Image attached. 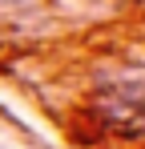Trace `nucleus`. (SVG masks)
Segmentation results:
<instances>
[{
    "label": "nucleus",
    "mask_w": 145,
    "mask_h": 149,
    "mask_svg": "<svg viewBox=\"0 0 145 149\" xmlns=\"http://www.w3.org/2000/svg\"><path fill=\"white\" fill-rule=\"evenodd\" d=\"M101 117L125 133L145 125V77H121L101 89Z\"/></svg>",
    "instance_id": "1"
},
{
    "label": "nucleus",
    "mask_w": 145,
    "mask_h": 149,
    "mask_svg": "<svg viewBox=\"0 0 145 149\" xmlns=\"http://www.w3.org/2000/svg\"><path fill=\"white\" fill-rule=\"evenodd\" d=\"M16 4H24V0H0V12L4 8H16Z\"/></svg>",
    "instance_id": "2"
}]
</instances>
